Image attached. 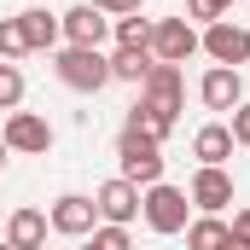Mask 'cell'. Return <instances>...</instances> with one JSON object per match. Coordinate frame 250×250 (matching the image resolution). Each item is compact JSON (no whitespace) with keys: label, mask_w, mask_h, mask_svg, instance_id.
Listing matches in <instances>:
<instances>
[{"label":"cell","mask_w":250,"mask_h":250,"mask_svg":"<svg viewBox=\"0 0 250 250\" xmlns=\"http://www.w3.org/2000/svg\"><path fill=\"white\" fill-rule=\"evenodd\" d=\"M93 12H105V18H128V12H140L146 0H87Z\"/></svg>","instance_id":"cb8c5ba5"},{"label":"cell","mask_w":250,"mask_h":250,"mask_svg":"<svg viewBox=\"0 0 250 250\" xmlns=\"http://www.w3.org/2000/svg\"><path fill=\"white\" fill-rule=\"evenodd\" d=\"M111 35H117V47H146L151 53V18H140V12H128V18H111Z\"/></svg>","instance_id":"d6986e66"},{"label":"cell","mask_w":250,"mask_h":250,"mask_svg":"<svg viewBox=\"0 0 250 250\" xmlns=\"http://www.w3.org/2000/svg\"><path fill=\"white\" fill-rule=\"evenodd\" d=\"M198 53V29L187 18H157L151 23V59L157 64H187Z\"/></svg>","instance_id":"52a82bcc"},{"label":"cell","mask_w":250,"mask_h":250,"mask_svg":"<svg viewBox=\"0 0 250 250\" xmlns=\"http://www.w3.org/2000/svg\"><path fill=\"white\" fill-rule=\"evenodd\" d=\"M53 76H59L70 93H99L111 82V59L99 47H64L59 59H53Z\"/></svg>","instance_id":"6da1fadb"},{"label":"cell","mask_w":250,"mask_h":250,"mask_svg":"<svg viewBox=\"0 0 250 250\" xmlns=\"http://www.w3.org/2000/svg\"><path fill=\"white\" fill-rule=\"evenodd\" d=\"M128 134H146V140L163 146V140L175 134V117H163V111H151V105H134V111H128Z\"/></svg>","instance_id":"e0dca14e"},{"label":"cell","mask_w":250,"mask_h":250,"mask_svg":"<svg viewBox=\"0 0 250 250\" xmlns=\"http://www.w3.org/2000/svg\"><path fill=\"white\" fill-rule=\"evenodd\" d=\"M233 146H245V151H250V105L233 111Z\"/></svg>","instance_id":"d4e9b609"},{"label":"cell","mask_w":250,"mask_h":250,"mask_svg":"<svg viewBox=\"0 0 250 250\" xmlns=\"http://www.w3.org/2000/svg\"><path fill=\"white\" fill-rule=\"evenodd\" d=\"M6 157H12V151H6V140H0V169H6Z\"/></svg>","instance_id":"4316f807"},{"label":"cell","mask_w":250,"mask_h":250,"mask_svg":"<svg viewBox=\"0 0 250 250\" xmlns=\"http://www.w3.org/2000/svg\"><path fill=\"white\" fill-rule=\"evenodd\" d=\"M6 245L12 250H47V215L41 209H12L6 215Z\"/></svg>","instance_id":"4fadbf2b"},{"label":"cell","mask_w":250,"mask_h":250,"mask_svg":"<svg viewBox=\"0 0 250 250\" xmlns=\"http://www.w3.org/2000/svg\"><path fill=\"white\" fill-rule=\"evenodd\" d=\"M93 209H99V221H105V227H128V221L140 215V187L117 175V181H105V187L93 192Z\"/></svg>","instance_id":"9c48e42d"},{"label":"cell","mask_w":250,"mask_h":250,"mask_svg":"<svg viewBox=\"0 0 250 250\" xmlns=\"http://www.w3.org/2000/svg\"><path fill=\"white\" fill-rule=\"evenodd\" d=\"M233 239H245V245H250V204L233 215Z\"/></svg>","instance_id":"484cf974"},{"label":"cell","mask_w":250,"mask_h":250,"mask_svg":"<svg viewBox=\"0 0 250 250\" xmlns=\"http://www.w3.org/2000/svg\"><path fill=\"white\" fill-rule=\"evenodd\" d=\"M82 250H134V239H128V227H93Z\"/></svg>","instance_id":"7402d4cb"},{"label":"cell","mask_w":250,"mask_h":250,"mask_svg":"<svg viewBox=\"0 0 250 250\" xmlns=\"http://www.w3.org/2000/svg\"><path fill=\"white\" fill-rule=\"evenodd\" d=\"M23 105V70L0 59V111H18Z\"/></svg>","instance_id":"ffe728a7"},{"label":"cell","mask_w":250,"mask_h":250,"mask_svg":"<svg viewBox=\"0 0 250 250\" xmlns=\"http://www.w3.org/2000/svg\"><path fill=\"white\" fill-rule=\"evenodd\" d=\"M18 23H23V41H29V53H53V47H59V12H47V6H29V12H18Z\"/></svg>","instance_id":"9a60e30c"},{"label":"cell","mask_w":250,"mask_h":250,"mask_svg":"<svg viewBox=\"0 0 250 250\" xmlns=\"http://www.w3.org/2000/svg\"><path fill=\"white\" fill-rule=\"evenodd\" d=\"M47 227L64 233V239H87L93 227H99V209H93V198H82V192H64L59 204L47 209Z\"/></svg>","instance_id":"ba28073f"},{"label":"cell","mask_w":250,"mask_h":250,"mask_svg":"<svg viewBox=\"0 0 250 250\" xmlns=\"http://www.w3.org/2000/svg\"><path fill=\"white\" fill-rule=\"evenodd\" d=\"M233 245V227L221 221V215H198L187 221V250H227Z\"/></svg>","instance_id":"2e32d148"},{"label":"cell","mask_w":250,"mask_h":250,"mask_svg":"<svg viewBox=\"0 0 250 250\" xmlns=\"http://www.w3.org/2000/svg\"><path fill=\"white\" fill-rule=\"evenodd\" d=\"M192 151H198V163L227 169V157H233V128L227 123H204L198 134H192Z\"/></svg>","instance_id":"5bb4252c"},{"label":"cell","mask_w":250,"mask_h":250,"mask_svg":"<svg viewBox=\"0 0 250 250\" xmlns=\"http://www.w3.org/2000/svg\"><path fill=\"white\" fill-rule=\"evenodd\" d=\"M181 99H187L181 64H151L146 82H140V105H151V111H163V117H181Z\"/></svg>","instance_id":"8992f818"},{"label":"cell","mask_w":250,"mask_h":250,"mask_svg":"<svg viewBox=\"0 0 250 250\" xmlns=\"http://www.w3.org/2000/svg\"><path fill=\"white\" fill-rule=\"evenodd\" d=\"M198 99H204L209 111H239V105H245V82H239V70H227V64L204 70V82H198Z\"/></svg>","instance_id":"7c38bea8"},{"label":"cell","mask_w":250,"mask_h":250,"mask_svg":"<svg viewBox=\"0 0 250 250\" xmlns=\"http://www.w3.org/2000/svg\"><path fill=\"white\" fill-rule=\"evenodd\" d=\"M117 157H123V181H134V187H157V181H163V146H157V140L123 128Z\"/></svg>","instance_id":"3957f363"},{"label":"cell","mask_w":250,"mask_h":250,"mask_svg":"<svg viewBox=\"0 0 250 250\" xmlns=\"http://www.w3.org/2000/svg\"><path fill=\"white\" fill-rule=\"evenodd\" d=\"M227 6H233V0H187V18H198V23L209 29V23L227 18Z\"/></svg>","instance_id":"603a6c76"},{"label":"cell","mask_w":250,"mask_h":250,"mask_svg":"<svg viewBox=\"0 0 250 250\" xmlns=\"http://www.w3.org/2000/svg\"><path fill=\"white\" fill-rule=\"evenodd\" d=\"M187 198L204 209V215H221V209L233 204V175H227V169H209V163H198V175H192Z\"/></svg>","instance_id":"8fae6325"},{"label":"cell","mask_w":250,"mask_h":250,"mask_svg":"<svg viewBox=\"0 0 250 250\" xmlns=\"http://www.w3.org/2000/svg\"><path fill=\"white\" fill-rule=\"evenodd\" d=\"M0 250H12V245H6V239H0Z\"/></svg>","instance_id":"83f0119b"},{"label":"cell","mask_w":250,"mask_h":250,"mask_svg":"<svg viewBox=\"0 0 250 250\" xmlns=\"http://www.w3.org/2000/svg\"><path fill=\"white\" fill-rule=\"evenodd\" d=\"M187 209H192V198H187L181 187H169V181H157V187L140 192V215H146V227L163 233V239L187 233Z\"/></svg>","instance_id":"7a4b0ae2"},{"label":"cell","mask_w":250,"mask_h":250,"mask_svg":"<svg viewBox=\"0 0 250 250\" xmlns=\"http://www.w3.org/2000/svg\"><path fill=\"white\" fill-rule=\"evenodd\" d=\"M151 53H146V47H140V53H134V47H117V53H111V82H146V70H151Z\"/></svg>","instance_id":"ac0fdd59"},{"label":"cell","mask_w":250,"mask_h":250,"mask_svg":"<svg viewBox=\"0 0 250 250\" xmlns=\"http://www.w3.org/2000/svg\"><path fill=\"white\" fill-rule=\"evenodd\" d=\"M59 35L70 41V47H99V41L111 35V18H105V12H93V6L82 0V6L59 12Z\"/></svg>","instance_id":"30bf717a"},{"label":"cell","mask_w":250,"mask_h":250,"mask_svg":"<svg viewBox=\"0 0 250 250\" xmlns=\"http://www.w3.org/2000/svg\"><path fill=\"white\" fill-rule=\"evenodd\" d=\"M29 53V41H23V23L18 18H0V59L12 64V59H23Z\"/></svg>","instance_id":"44dd1931"},{"label":"cell","mask_w":250,"mask_h":250,"mask_svg":"<svg viewBox=\"0 0 250 250\" xmlns=\"http://www.w3.org/2000/svg\"><path fill=\"white\" fill-rule=\"evenodd\" d=\"M198 47H204L215 64L239 70V64H250V29H245V23H233V18H221V23H209V29L198 35Z\"/></svg>","instance_id":"5b68a950"},{"label":"cell","mask_w":250,"mask_h":250,"mask_svg":"<svg viewBox=\"0 0 250 250\" xmlns=\"http://www.w3.org/2000/svg\"><path fill=\"white\" fill-rule=\"evenodd\" d=\"M0 140H6V151L47 157V146H53V123H47L41 111H12V117H6V128H0Z\"/></svg>","instance_id":"277c9868"}]
</instances>
